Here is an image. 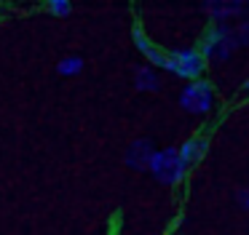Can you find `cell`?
Returning <instances> with one entry per match:
<instances>
[{
    "mask_svg": "<svg viewBox=\"0 0 249 235\" xmlns=\"http://www.w3.org/2000/svg\"><path fill=\"white\" fill-rule=\"evenodd\" d=\"M131 40H134V46H137V51L145 56V62L150 64V67H163L166 64V51H163L158 43H153L150 40V35L145 32V27L140 24V21H134V27H131Z\"/></svg>",
    "mask_w": 249,
    "mask_h": 235,
    "instance_id": "5b68a950",
    "label": "cell"
},
{
    "mask_svg": "<svg viewBox=\"0 0 249 235\" xmlns=\"http://www.w3.org/2000/svg\"><path fill=\"white\" fill-rule=\"evenodd\" d=\"M238 201H241V206L249 211V190H241V192H238Z\"/></svg>",
    "mask_w": 249,
    "mask_h": 235,
    "instance_id": "4fadbf2b",
    "label": "cell"
},
{
    "mask_svg": "<svg viewBox=\"0 0 249 235\" xmlns=\"http://www.w3.org/2000/svg\"><path fill=\"white\" fill-rule=\"evenodd\" d=\"M134 85L140 91H158L161 88V75H158L156 67L142 64V67L137 69V75H134Z\"/></svg>",
    "mask_w": 249,
    "mask_h": 235,
    "instance_id": "9c48e42d",
    "label": "cell"
},
{
    "mask_svg": "<svg viewBox=\"0 0 249 235\" xmlns=\"http://www.w3.org/2000/svg\"><path fill=\"white\" fill-rule=\"evenodd\" d=\"M214 85L209 83V80H193V83H188L182 88V94H179V104H182L185 112H190V115H206V112L214 110Z\"/></svg>",
    "mask_w": 249,
    "mask_h": 235,
    "instance_id": "277c9868",
    "label": "cell"
},
{
    "mask_svg": "<svg viewBox=\"0 0 249 235\" xmlns=\"http://www.w3.org/2000/svg\"><path fill=\"white\" fill-rule=\"evenodd\" d=\"M236 35H233V30L228 24H212L206 27V32L201 35V43H198V51L201 56L206 59V64L209 62H225V59H231V53L236 51Z\"/></svg>",
    "mask_w": 249,
    "mask_h": 235,
    "instance_id": "6da1fadb",
    "label": "cell"
},
{
    "mask_svg": "<svg viewBox=\"0 0 249 235\" xmlns=\"http://www.w3.org/2000/svg\"><path fill=\"white\" fill-rule=\"evenodd\" d=\"M0 21H3V5H0Z\"/></svg>",
    "mask_w": 249,
    "mask_h": 235,
    "instance_id": "9a60e30c",
    "label": "cell"
},
{
    "mask_svg": "<svg viewBox=\"0 0 249 235\" xmlns=\"http://www.w3.org/2000/svg\"><path fill=\"white\" fill-rule=\"evenodd\" d=\"M81 69H83V59L81 56H65V59H59V64H56V72L65 75V78L78 75Z\"/></svg>",
    "mask_w": 249,
    "mask_h": 235,
    "instance_id": "30bf717a",
    "label": "cell"
},
{
    "mask_svg": "<svg viewBox=\"0 0 249 235\" xmlns=\"http://www.w3.org/2000/svg\"><path fill=\"white\" fill-rule=\"evenodd\" d=\"M43 11H46V14H51V16L65 19V16L72 14V3H70V0H49V3L43 5Z\"/></svg>",
    "mask_w": 249,
    "mask_h": 235,
    "instance_id": "8fae6325",
    "label": "cell"
},
{
    "mask_svg": "<svg viewBox=\"0 0 249 235\" xmlns=\"http://www.w3.org/2000/svg\"><path fill=\"white\" fill-rule=\"evenodd\" d=\"M233 35H236V43H238V46H249V19H244L241 24L233 30Z\"/></svg>",
    "mask_w": 249,
    "mask_h": 235,
    "instance_id": "7c38bea8",
    "label": "cell"
},
{
    "mask_svg": "<svg viewBox=\"0 0 249 235\" xmlns=\"http://www.w3.org/2000/svg\"><path fill=\"white\" fill-rule=\"evenodd\" d=\"M163 69H169L172 75L188 80H201L206 72V59L201 56L198 48H174V51H166V64Z\"/></svg>",
    "mask_w": 249,
    "mask_h": 235,
    "instance_id": "7a4b0ae2",
    "label": "cell"
},
{
    "mask_svg": "<svg viewBox=\"0 0 249 235\" xmlns=\"http://www.w3.org/2000/svg\"><path fill=\"white\" fill-rule=\"evenodd\" d=\"M241 88H244V94H249V78H247V80H244V83H241Z\"/></svg>",
    "mask_w": 249,
    "mask_h": 235,
    "instance_id": "5bb4252c",
    "label": "cell"
},
{
    "mask_svg": "<svg viewBox=\"0 0 249 235\" xmlns=\"http://www.w3.org/2000/svg\"><path fill=\"white\" fill-rule=\"evenodd\" d=\"M153 144L147 142V139H137V142H131V147L126 150V163L131 166V168L137 171H147L150 168V160H153Z\"/></svg>",
    "mask_w": 249,
    "mask_h": 235,
    "instance_id": "ba28073f",
    "label": "cell"
},
{
    "mask_svg": "<svg viewBox=\"0 0 249 235\" xmlns=\"http://www.w3.org/2000/svg\"><path fill=\"white\" fill-rule=\"evenodd\" d=\"M244 8H247V5L238 3V0H231V3H225V0H214V3L204 5V11L209 14V19H212V24H228V19L244 14Z\"/></svg>",
    "mask_w": 249,
    "mask_h": 235,
    "instance_id": "52a82bcc",
    "label": "cell"
},
{
    "mask_svg": "<svg viewBox=\"0 0 249 235\" xmlns=\"http://www.w3.org/2000/svg\"><path fill=\"white\" fill-rule=\"evenodd\" d=\"M206 150H209V139L204 134H193L177 147V155L185 163V168H193V166H198L206 158Z\"/></svg>",
    "mask_w": 249,
    "mask_h": 235,
    "instance_id": "8992f818",
    "label": "cell"
},
{
    "mask_svg": "<svg viewBox=\"0 0 249 235\" xmlns=\"http://www.w3.org/2000/svg\"><path fill=\"white\" fill-rule=\"evenodd\" d=\"M150 171L153 176H156L161 185H179V182L188 176V168H185V163L179 160L177 155V147H166V150H156L153 152V160H150Z\"/></svg>",
    "mask_w": 249,
    "mask_h": 235,
    "instance_id": "3957f363",
    "label": "cell"
}]
</instances>
